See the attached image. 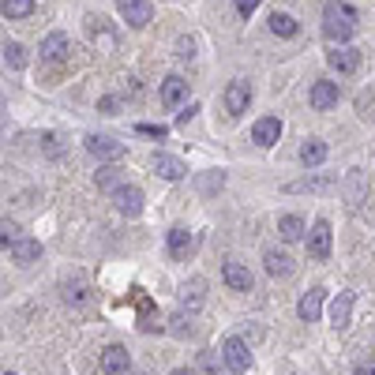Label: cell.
I'll return each instance as SVG.
<instances>
[{
	"label": "cell",
	"mask_w": 375,
	"mask_h": 375,
	"mask_svg": "<svg viewBox=\"0 0 375 375\" xmlns=\"http://www.w3.org/2000/svg\"><path fill=\"white\" fill-rule=\"evenodd\" d=\"M353 30H357V12H353L346 0H330L323 8V34L330 41H338V46H346L353 38Z\"/></svg>",
	"instance_id": "obj_1"
},
{
	"label": "cell",
	"mask_w": 375,
	"mask_h": 375,
	"mask_svg": "<svg viewBox=\"0 0 375 375\" xmlns=\"http://www.w3.org/2000/svg\"><path fill=\"white\" fill-rule=\"evenodd\" d=\"M222 360H225V371L229 375H244L248 364H251V353L240 338H225L222 341Z\"/></svg>",
	"instance_id": "obj_2"
},
{
	"label": "cell",
	"mask_w": 375,
	"mask_h": 375,
	"mask_svg": "<svg viewBox=\"0 0 375 375\" xmlns=\"http://www.w3.org/2000/svg\"><path fill=\"white\" fill-rule=\"evenodd\" d=\"M113 203H117V211L128 214V218H139L143 214V192H139L136 184H117L113 188Z\"/></svg>",
	"instance_id": "obj_3"
},
{
	"label": "cell",
	"mask_w": 375,
	"mask_h": 375,
	"mask_svg": "<svg viewBox=\"0 0 375 375\" xmlns=\"http://www.w3.org/2000/svg\"><path fill=\"white\" fill-rule=\"evenodd\" d=\"M120 19L128 27H147L154 19V4L150 0H120Z\"/></svg>",
	"instance_id": "obj_4"
},
{
	"label": "cell",
	"mask_w": 375,
	"mask_h": 375,
	"mask_svg": "<svg viewBox=\"0 0 375 375\" xmlns=\"http://www.w3.org/2000/svg\"><path fill=\"white\" fill-rule=\"evenodd\" d=\"M338 83H330V79H315L312 83V94H308V102H312V109H319V113H327V109H334L338 105Z\"/></svg>",
	"instance_id": "obj_5"
},
{
	"label": "cell",
	"mask_w": 375,
	"mask_h": 375,
	"mask_svg": "<svg viewBox=\"0 0 375 375\" xmlns=\"http://www.w3.org/2000/svg\"><path fill=\"white\" fill-rule=\"evenodd\" d=\"M86 150L94 154V158H105V162H117L124 158V143H117L113 136H86Z\"/></svg>",
	"instance_id": "obj_6"
},
{
	"label": "cell",
	"mask_w": 375,
	"mask_h": 375,
	"mask_svg": "<svg viewBox=\"0 0 375 375\" xmlns=\"http://www.w3.org/2000/svg\"><path fill=\"white\" fill-rule=\"evenodd\" d=\"M248 102H251V86L244 79H233L225 86V113L229 117H240L248 109Z\"/></svg>",
	"instance_id": "obj_7"
},
{
	"label": "cell",
	"mask_w": 375,
	"mask_h": 375,
	"mask_svg": "<svg viewBox=\"0 0 375 375\" xmlns=\"http://www.w3.org/2000/svg\"><path fill=\"white\" fill-rule=\"evenodd\" d=\"M323 296H327L323 285L308 289V293L301 296V304H296V315H301L304 323H319V315H323Z\"/></svg>",
	"instance_id": "obj_8"
},
{
	"label": "cell",
	"mask_w": 375,
	"mask_h": 375,
	"mask_svg": "<svg viewBox=\"0 0 375 375\" xmlns=\"http://www.w3.org/2000/svg\"><path fill=\"white\" fill-rule=\"evenodd\" d=\"M327 64H330L334 72L349 75V72H357V68H360V49H353V46H338V49H330V53H327Z\"/></svg>",
	"instance_id": "obj_9"
},
{
	"label": "cell",
	"mask_w": 375,
	"mask_h": 375,
	"mask_svg": "<svg viewBox=\"0 0 375 375\" xmlns=\"http://www.w3.org/2000/svg\"><path fill=\"white\" fill-rule=\"evenodd\" d=\"M150 165H154L158 176H165V180H180V176H188V165L180 158H173V154H162V150L150 158Z\"/></svg>",
	"instance_id": "obj_10"
},
{
	"label": "cell",
	"mask_w": 375,
	"mask_h": 375,
	"mask_svg": "<svg viewBox=\"0 0 375 375\" xmlns=\"http://www.w3.org/2000/svg\"><path fill=\"white\" fill-rule=\"evenodd\" d=\"M308 256L312 259H327L330 256V225L327 222L312 225V233H308Z\"/></svg>",
	"instance_id": "obj_11"
},
{
	"label": "cell",
	"mask_w": 375,
	"mask_h": 375,
	"mask_svg": "<svg viewBox=\"0 0 375 375\" xmlns=\"http://www.w3.org/2000/svg\"><path fill=\"white\" fill-rule=\"evenodd\" d=\"M68 53H72V41H68V34H60V30H53V34L41 41V57L53 60V64L68 60Z\"/></svg>",
	"instance_id": "obj_12"
},
{
	"label": "cell",
	"mask_w": 375,
	"mask_h": 375,
	"mask_svg": "<svg viewBox=\"0 0 375 375\" xmlns=\"http://www.w3.org/2000/svg\"><path fill=\"white\" fill-rule=\"evenodd\" d=\"M222 278H225L229 289H237V293H248L251 285H256L251 270H248V267H240V263H225V267H222Z\"/></svg>",
	"instance_id": "obj_13"
},
{
	"label": "cell",
	"mask_w": 375,
	"mask_h": 375,
	"mask_svg": "<svg viewBox=\"0 0 375 375\" xmlns=\"http://www.w3.org/2000/svg\"><path fill=\"white\" fill-rule=\"evenodd\" d=\"M278 136H282V120L278 117H263V120H256V128H251V139H256L259 147H274Z\"/></svg>",
	"instance_id": "obj_14"
},
{
	"label": "cell",
	"mask_w": 375,
	"mask_h": 375,
	"mask_svg": "<svg viewBox=\"0 0 375 375\" xmlns=\"http://www.w3.org/2000/svg\"><path fill=\"white\" fill-rule=\"evenodd\" d=\"M128 364H131V353L124 346H109L102 353V371L105 375H117V371H128Z\"/></svg>",
	"instance_id": "obj_15"
},
{
	"label": "cell",
	"mask_w": 375,
	"mask_h": 375,
	"mask_svg": "<svg viewBox=\"0 0 375 375\" xmlns=\"http://www.w3.org/2000/svg\"><path fill=\"white\" fill-rule=\"evenodd\" d=\"M353 301H357V296H353V293L346 289V293H338V296H334V304H330V323H334L338 330H341V327H349Z\"/></svg>",
	"instance_id": "obj_16"
},
{
	"label": "cell",
	"mask_w": 375,
	"mask_h": 375,
	"mask_svg": "<svg viewBox=\"0 0 375 375\" xmlns=\"http://www.w3.org/2000/svg\"><path fill=\"white\" fill-rule=\"evenodd\" d=\"M338 180H334V176H330V173H319V176H304V180H293L289 188H285V192H327V188H334Z\"/></svg>",
	"instance_id": "obj_17"
},
{
	"label": "cell",
	"mask_w": 375,
	"mask_h": 375,
	"mask_svg": "<svg viewBox=\"0 0 375 375\" xmlns=\"http://www.w3.org/2000/svg\"><path fill=\"white\" fill-rule=\"evenodd\" d=\"M263 263H267V274H270V278H289V274H293V259L289 256H285V251H267V256H263Z\"/></svg>",
	"instance_id": "obj_18"
},
{
	"label": "cell",
	"mask_w": 375,
	"mask_h": 375,
	"mask_svg": "<svg viewBox=\"0 0 375 375\" xmlns=\"http://www.w3.org/2000/svg\"><path fill=\"white\" fill-rule=\"evenodd\" d=\"M12 259L15 263H38L41 259V244H38V240H30V237H19L12 244Z\"/></svg>",
	"instance_id": "obj_19"
},
{
	"label": "cell",
	"mask_w": 375,
	"mask_h": 375,
	"mask_svg": "<svg viewBox=\"0 0 375 375\" xmlns=\"http://www.w3.org/2000/svg\"><path fill=\"white\" fill-rule=\"evenodd\" d=\"M184 94H188V83L180 79V75H169V79L162 83V102L169 105V109H173V105H180V102H184Z\"/></svg>",
	"instance_id": "obj_20"
},
{
	"label": "cell",
	"mask_w": 375,
	"mask_h": 375,
	"mask_svg": "<svg viewBox=\"0 0 375 375\" xmlns=\"http://www.w3.org/2000/svg\"><path fill=\"white\" fill-rule=\"evenodd\" d=\"M270 30H274L278 38H296L301 23H296V19H293L289 12H274V15H270Z\"/></svg>",
	"instance_id": "obj_21"
},
{
	"label": "cell",
	"mask_w": 375,
	"mask_h": 375,
	"mask_svg": "<svg viewBox=\"0 0 375 375\" xmlns=\"http://www.w3.org/2000/svg\"><path fill=\"white\" fill-rule=\"evenodd\" d=\"M301 162L304 165H323L327 162V143L323 139H308L301 147Z\"/></svg>",
	"instance_id": "obj_22"
},
{
	"label": "cell",
	"mask_w": 375,
	"mask_h": 375,
	"mask_svg": "<svg viewBox=\"0 0 375 375\" xmlns=\"http://www.w3.org/2000/svg\"><path fill=\"white\" fill-rule=\"evenodd\" d=\"M188 248H192V233H188V229H169V256L184 259Z\"/></svg>",
	"instance_id": "obj_23"
},
{
	"label": "cell",
	"mask_w": 375,
	"mask_h": 375,
	"mask_svg": "<svg viewBox=\"0 0 375 375\" xmlns=\"http://www.w3.org/2000/svg\"><path fill=\"white\" fill-rule=\"evenodd\" d=\"M278 233H282V240H289V244H293V240L304 237V222L296 214H285L282 222H278Z\"/></svg>",
	"instance_id": "obj_24"
},
{
	"label": "cell",
	"mask_w": 375,
	"mask_h": 375,
	"mask_svg": "<svg viewBox=\"0 0 375 375\" xmlns=\"http://www.w3.org/2000/svg\"><path fill=\"white\" fill-rule=\"evenodd\" d=\"M0 12L8 19H27L34 12V0H0Z\"/></svg>",
	"instance_id": "obj_25"
},
{
	"label": "cell",
	"mask_w": 375,
	"mask_h": 375,
	"mask_svg": "<svg viewBox=\"0 0 375 375\" xmlns=\"http://www.w3.org/2000/svg\"><path fill=\"white\" fill-rule=\"evenodd\" d=\"M180 304L192 308V312L203 304V278H195L192 285H184V289H180Z\"/></svg>",
	"instance_id": "obj_26"
},
{
	"label": "cell",
	"mask_w": 375,
	"mask_h": 375,
	"mask_svg": "<svg viewBox=\"0 0 375 375\" xmlns=\"http://www.w3.org/2000/svg\"><path fill=\"white\" fill-rule=\"evenodd\" d=\"M4 60H8V68L23 72L27 68V49L19 46V41H8V46H4Z\"/></svg>",
	"instance_id": "obj_27"
},
{
	"label": "cell",
	"mask_w": 375,
	"mask_h": 375,
	"mask_svg": "<svg viewBox=\"0 0 375 375\" xmlns=\"http://www.w3.org/2000/svg\"><path fill=\"white\" fill-rule=\"evenodd\" d=\"M19 237H23V229H19L12 218H0V248H12Z\"/></svg>",
	"instance_id": "obj_28"
},
{
	"label": "cell",
	"mask_w": 375,
	"mask_h": 375,
	"mask_svg": "<svg viewBox=\"0 0 375 375\" xmlns=\"http://www.w3.org/2000/svg\"><path fill=\"white\" fill-rule=\"evenodd\" d=\"M64 301H68L72 308H79V304H86V285L83 282H64Z\"/></svg>",
	"instance_id": "obj_29"
},
{
	"label": "cell",
	"mask_w": 375,
	"mask_h": 375,
	"mask_svg": "<svg viewBox=\"0 0 375 375\" xmlns=\"http://www.w3.org/2000/svg\"><path fill=\"white\" fill-rule=\"evenodd\" d=\"M117 173L120 169H113V165H109V169H98L94 173V184L102 188V192H113V188H117Z\"/></svg>",
	"instance_id": "obj_30"
},
{
	"label": "cell",
	"mask_w": 375,
	"mask_h": 375,
	"mask_svg": "<svg viewBox=\"0 0 375 375\" xmlns=\"http://www.w3.org/2000/svg\"><path fill=\"white\" fill-rule=\"evenodd\" d=\"M225 184V173L222 169H218V173H206V176H199V188H203V192H218V188H222Z\"/></svg>",
	"instance_id": "obj_31"
},
{
	"label": "cell",
	"mask_w": 375,
	"mask_h": 375,
	"mask_svg": "<svg viewBox=\"0 0 375 375\" xmlns=\"http://www.w3.org/2000/svg\"><path fill=\"white\" fill-rule=\"evenodd\" d=\"M136 131H139V136H147V139H165V136H169V128H165V124H139Z\"/></svg>",
	"instance_id": "obj_32"
},
{
	"label": "cell",
	"mask_w": 375,
	"mask_h": 375,
	"mask_svg": "<svg viewBox=\"0 0 375 375\" xmlns=\"http://www.w3.org/2000/svg\"><path fill=\"white\" fill-rule=\"evenodd\" d=\"M176 57L192 60V57H195V41H192V38H180V46H176Z\"/></svg>",
	"instance_id": "obj_33"
},
{
	"label": "cell",
	"mask_w": 375,
	"mask_h": 375,
	"mask_svg": "<svg viewBox=\"0 0 375 375\" xmlns=\"http://www.w3.org/2000/svg\"><path fill=\"white\" fill-rule=\"evenodd\" d=\"M256 8H259V0H237V12L244 15V19H248L251 12H256Z\"/></svg>",
	"instance_id": "obj_34"
},
{
	"label": "cell",
	"mask_w": 375,
	"mask_h": 375,
	"mask_svg": "<svg viewBox=\"0 0 375 375\" xmlns=\"http://www.w3.org/2000/svg\"><path fill=\"white\" fill-rule=\"evenodd\" d=\"M117 105H120V102H117V98H113V94H105V98H102V102H98V109H102V113H113V109H117Z\"/></svg>",
	"instance_id": "obj_35"
},
{
	"label": "cell",
	"mask_w": 375,
	"mask_h": 375,
	"mask_svg": "<svg viewBox=\"0 0 375 375\" xmlns=\"http://www.w3.org/2000/svg\"><path fill=\"white\" fill-rule=\"evenodd\" d=\"M357 375H375V360H364V364H357Z\"/></svg>",
	"instance_id": "obj_36"
},
{
	"label": "cell",
	"mask_w": 375,
	"mask_h": 375,
	"mask_svg": "<svg viewBox=\"0 0 375 375\" xmlns=\"http://www.w3.org/2000/svg\"><path fill=\"white\" fill-rule=\"evenodd\" d=\"M195 113H199V105H188V109H184V113H180V117H176V120H180V124H188V120H192Z\"/></svg>",
	"instance_id": "obj_37"
},
{
	"label": "cell",
	"mask_w": 375,
	"mask_h": 375,
	"mask_svg": "<svg viewBox=\"0 0 375 375\" xmlns=\"http://www.w3.org/2000/svg\"><path fill=\"white\" fill-rule=\"evenodd\" d=\"M173 375H192V371H188V368H180V371H173Z\"/></svg>",
	"instance_id": "obj_38"
},
{
	"label": "cell",
	"mask_w": 375,
	"mask_h": 375,
	"mask_svg": "<svg viewBox=\"0 0 375 375\" xmlns=\"http://www.w3.org/2000/svg\"><path fill=\"white\" fill-rule=\"evenodd\" d=\"M8 375H15V371H8Z\"/></svg>",
	"instance_id": "obj_39"
}]
</instances>
